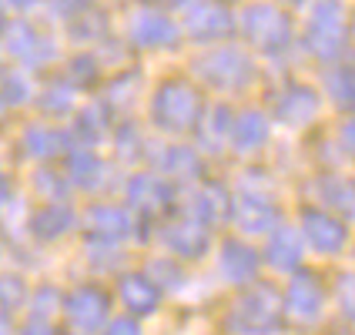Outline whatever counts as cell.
<instances>
[{
	"label": "cell",
	"mask_w": 355,
	"mask_h": 335,
	"mask_svg": "<svg viewBox=\"0 0 355 335\" xmlns=\"http://www.w3.org/2000/svg\"><path fill=\"white\" fill-rule=\"evenodd\" d=\"M338 141H342L345 155H352L355 158V121H345V124L338 128Z\"/></svg>",
	"instance_id": "40"
},
{
	"label": "cell",
	"mask_w": 355,
	"mask_h": 335,
	"mask_svg": "<svg viewBox=\"0 0 355 335\" xmlns=\"http://www.w3.org/2000/svg\"><path fill=\"white\" fill-rule=\"evenodd\" d=\"M74 148V138L60 121H34L20 131V155L31 158L34 164H54Z\"/></svg>",
	"instance_id": "10"
},
{
	"label": "cell",
	"mask_w": 355,
	"mask_h": 335,
	"mask_svg": "<svg viewBox=\"0 0 355 335\" xmlns=\"http://www.w3.org/2000/svg\"><path fill=\"white\" fill-rule=\"evenodd\" d=\"M111 148H114V155L124 161L148 158V155H151L148 141L141 138V131L131 124V121H118V124H114V131H111Z\"/></svg>",
	"instance_id": "33"
},
{
	"label": "cell",
	"mask_w": 355,
	"mask_h": 335,
	"mask_svg": "<svg viewBox=\"0 0 355 335\" xmlns=\"http://www.w3.org/2000/svg\"><path fill=\"white\" fill-rule=\"evenodd\" d=\"M114 111L104 104V101H87V104H80L78 111L71 114V124H67V131H71V138L74 144H84V148H98L104 141H111V131H114Z\"/></svg>",
	"instance_id": "18"
},
{
	"label": "cell",
	"mask_w": 355,
	"mask_h": 335,
	"mask_svg": "<svg viewBox=\"0 0 355 335\" xmlns=\"http://www.w3.org/2000/svg\"><path fill=\"white\" fill-rule=\"evenodd\" d=\"M7 114H10V108H7V104H3V98H0V124H3V118H7Z\"/></svg>",
	"instance_id": "46"
},
{
	"label": "cell",
	"mask_w": 355,
	"mask_h": 335,
	"mask_svg": "<svg viewBox=\"0 0 355 335\" xmlns=\"http://www.w3.org/2000/svg\"><path fill=\"white\" fill-rule=\"evenodd\" d=\"M268 135H272L268 114H265V111H255V108H248V111H238L235 121H232L228 144L235 148L238 155H255V151H261V148L268 144Z\"/></svg>",
	"instance_id": "23"
},
{
	"label": "cell",
	"mask_w": 355,
	"mask_h": 335,
	"mask_svg": "<svg viewBox=\"0 0 355 335\" xmlns=\"http://www.w3.org/2000/svg\"><path fill=\"white\" fill-rule=\"evenodd\" d=\"M60 302H64V298L58 295V289L44 285V289H37V292H31V298H27V309H31L34 322H47V318L60 309Z\"/></svg>",
	"instance_id": "35"
},
{
	"label": "cell",
	"mask_w": 355,
	"mask_h": 335,
	"mask_svg": "<svg viewBox=\"0 0 355 335\" xmlns=\"http://www.w3.org/2000/svg\"><path fill=\"white\" fill-rule=\"evenodd\" d=\"M232 221L241 235L268 238L278 228V208L275 201H268L265 191H241V198L232 201Z\"/></svg>",
	"instance_id": "17"
},
{
	"label": "cell",
	"mask_w": 355,
	"mask_h": 335,
	"mask_svg": "<svg viewBox=\"0 0 355 335\" xmlns=\"http://www.w3.org/2000/svg\"><path fill=\"white\" fill-rule=\"evenodd\" d=\"M275 3H282V7H302L305 0H275Z\"/></svg>",
	"instance_id": "44"
},
{
	"label": "cell",
	"mask_w": 355,
	"mask_h": 335,
	"mask_svg": "<svg viewBox=\"0 0 355 335\" xmlns=\"http://www.w3.org/2000/svg\"><path fill=\"white\" fill-rule=\"evenodd\" d=\"M232 121H235V114L225 104L205 108V114H201V121H198V128H195L198 144L205 151H221L228 144V135H232Z\"/></svg>",
	"instance_id": "28"
},
{
	"label": "cell",
	"mask_w": 355,
	"mask_h": 335,
	"mask_svg": "<svg viewBox=\"0 0 355 335\" xmlns=\"http://www.w3.org/2000/svg\"><path fill=\"white\" fill-rule=\"evenodd\" d=\"M0 98H3V104H7L10 111L34 104V98H37V74L10 67V71L3 74V80H0Z\"/></svg>",
	"instance_id": "31"
},
{
	"label": "cell",
	"mask_w": 355,
	"mask_h": 335,
	"mask_svg": "<svg viewBox=\"0 0 355 335\" xmlns=\"http://www.w3.org/2000/svg\"><path fill=\"white\" fill-rule=\"evenodd\" d=\"M302 252H305L302 235L295 228H285V225H278L275 232L268 235V241H265V261L272 268H278V272H298Z\"/></svg>",
	"instance_id": "25"
},
{
	"label": "cell",
	"mask_w": 355,
	"mask_h": 335,
	"mask_svg": "<svg viewBox=\"0 0 355 335\" xmlns=\"http://www.w3.org/2000/svg\"><path fill=\"white\" fill-rule=\"evenodd\" d=\"M27 298H31V289H27L24 278L14 275V272H0V312H3V316L24 309Z\"/></svg>",
	"instance_id": "34"
},
{
	"label": "cell",
	"mask_w": 355,
	"mask_h": 335,
	"mask_svg": "<svg viewBox=\"0 0 355 335\" xmlns=\"http://www.w3.org/2000/svg\"><path fill=\"white\" fill-rule=\"evenodd\" d=\"M322 111V94L309 84H288L285 91H278L275 98V118L288 128H305L312 124Z\"/></svg>",
	"instance_id": "19"
},
{
	"label": "cell",
	"mask_w": 355,
	"mask_h": 335,
	"mask_svg": "<svg viewBox=\"0 0 355 335\" xmlns=\"http://www.w3.org/2000/svg\"><path fill=\"white\" fill-rule=\"evenodd\" d=\"M238 20V37L245 40L248 51H258L265 58H282L295 47V20L288 14V7H282L275 0H248L235 10Z\"/></svg>",
	"instance_id": "2"
},
{
	"label": "cell",
	"mask_w": 355,
	"mask_h": 335,
	"mask_svg": "<svg viewBox=\"0 0 355 335\" xmlns=\"http://www.w3.org/2000/svg\"><path fill=\"white\" fill-rule=\"evenodd\" d=\"M141 218L128 205H111V201H94L80 212V232L91 241H111L124 245L131 235H138Z\"/></svg>",
	"instance_id": "8"
},
{
	"label": "cell",
	"mask_w": 355,
	"mask_h": 335,
	"mask_svg": "<svg viewBox=\"0 0 355 335\" xmlns=\"http://www.w3.org/2000/svg\"><path fill=\"white\" fill-rule=\"evenodd\" d=\"M118 292H121V302L131 309V316L135 318L151 316V312L158 309V302H161V289L144 275V272H128V275L121 278Z\"/></svg>",
	"instance_id": "26"
},
{
	"label": "cell",
	"mask_w": 355,
	"mask_h": 335,
	"mask_svg": "<svg viewBox=\"0 0 355 335\" xmlns=\"http://www.w3.org/2000/svg\"><path fill=\"white\" fill-rule=\"evenodd\" d=\"M278 312H282V305H278V295L272 289H252L235 302L232 322L245 335H265L278 325Z\"/></svg>",
	"instance_id": "14"
},
{
	"label": "cell",
	"mask_w": 355,
	"mask_h": 335,
	"mask_svg": "<svg viewBox=\"0 0 355 335\" xmlns=\"http://www.w3.org/2000/svg\"><path fill=\"white\" fill-rule=\"evenodd\" d=\"M148 111L161 135H188L205 114V98L191 78H164L155 87Z\"/></svg>",
	"instance_id": "5"
},
{
	"label": "cell",
	"mask_w": 355,
	"mask_h": 335,
	"mask_svg": "<svg viewBox=\"0 0 355 335\" xmlns=\"http://www.w3.org/2000/svg\"><path fill=\"white\" fill-rule=\"evenodd\" d=\"M325 98L342 111H355V67L352 64H332L322 78Z\"/></svg>",
	"instance_id": "29"
},
{
	"label": "cell",
	"mask_w": 355,
	"mask_h": 335,
	"mask_svg": "<svg viewBox=\"0 0 355 335\" xmlns=\"http://www.w3.org/2000/svg\"><path fill=\"white\" fill-rule=\"evenodd\" d=\"M288 312L302 322H312V318L322 312V305H325V295H322V285H318L315 278L309 275V272H298L292 278V285H288Z\"/></svg>",
	"instance_id": "27"
},
{
	"label": "cell",
	"mask_w": 355,
	"mask_h": 335,
	"mask_svg": "<svg viewBox=\"0 0 355 335\" xmlns=\"http://www.w3.org/2000/svg\"><path fill=\"white\" fill-rule=\"evenodd\" d=\"M34 108H37L47 121H64V118L71 121V114L80 108V91L58 71L54 78H47L44 84H37Z\"/></svg>",
	"instance_id": "20"
},
{
	"label": "cell",
	"mask_w": 355,
	"mask_h": 335,
	"mask_svg": "<svg viewBox=\"0 0 355 335\" xmlns=\"http://www.w3.org/2000/svg\"><path fill=\"white\" fill-rule=\"evenodd\" d=\"M31 184L40 195V201H71V195H74L64 171L54 168V164H37L34 175H31Z\"/></svg>",
	"instance_id": "32"
},
{
	"label": "cell",
	"mask_w": 355,
	"mask_h": 335,
	"mask_svg": "<svg viewBox=\"0 0 355 335\" xmlns=\"http://www.w3.org/2000/svg\"><path fill=\"white\" fill-rule=\"evenodd\" d=\"M24 228L34 241L51 245V241L67 238L71 232H80V212L71 201H40V208H34L24 218Z\"/></svg>",
	"instance_id": "11"
},
{
	"label": "cell",
	"mask_w": 355,
	"mask_h": 335,
	"mask_svg": "<svg viewBox=\"0 0 355 335\" xmlns=\"http://www.w3.org/2000/svg\"><path fill=\"white\" fill-rule=\"evenodd\" d=\"M318 205L329 208L332 215L355 218V184L345 178H318Z\"/></svg>",
	"instance_id": "30"
},
{
	"label": "cell",
	"mask_w": 355,
	"mask_h": 335,
	"mask_svg": "<svg viewBox=\"0 0 355 335\" xmlns=\"http://www.w3.org/2000/svg\"><path fill=\"white\" fill-rule=\"evenodd\" d=\"M298 14H302V27L295 31V44H302V51H309L315 60L325 64L342 58L349 44V20L342 0H305Z\"/></svg>",
	"instance_id": "4"
},
{
	"label": "cell",
	"mask_w": 355,
	"mask_h": 335,
	"mask_svg": "<svg viewBox=\"0 0 355 335\" xmlns=\"http://www.w3.org/2000/svg\"><path fill=\"white\" fill-rule=\"evenodd\" d=\"M60 171L67 178V184H71V191H98L104 188V181H107V161L101 158L98 148H84V144H74L64 158H60Z\"/></svg>",
	"instance_id": "15"
},
{
	"label": "cell",
	"mask_w": 355,
	"mask_h": 335,
	"mask_svg": "<svg viewBox=\"0 0 355 335\" xmlns=\"http://www.w3.org/2000/svg\"><path fill=\"white\" fill-rule=\"evenodd\" d=\"M0 335H10V325H7V316L0 312Z\"/></svg>",
	"instance_id": "43"
},
{
	"label": "cell",
	"mask_w": 355,
	"mask_h": 335,
	"mask_svg": "<svg viewBox=\"0 0 355 335\" xmlns=\"http://www.w3.org/2000/svg\"><path fill=\"white\" fill-rule=\"evenodd\" d=\"M7 71H10V64H7V58L0 54V80H3V74H7Z\"/></svg>",
	"instance_id": "45"
},
{
	"label": "cell",
	"mask_w": 355,
	"mask_h": 335,
	"mask_svg": "<svg viewBox=\"0 0 355 335\" xmlns=\"http://www.w3.org/2000/svg\"><path fill=\"white\" fill-rule=\"evenodd\" d=\"M258 268H261V255L245 241V238H228L218 248V272L235 282V285H248L255 282Z\"/></svg>",
	"instance_id": "21"
},
{
	"label": "cell",
	"mask_w": 355,
	"mask_h": 335,
	"mask_svg": "<svg viewBox=\"0 0 355 335\" xmlns=\"http://www.w3.org/2000/svg\"><path fill=\"white\" fill-rule=\"evenodd\" d=\"M104 335H141V322L135 316L111 318V322L104 325Z\"/></svg>",
	"instance_id": "38"
},
{
	"label": "cell",
	"mask_w": 355,
	"mask_h": 335,
	"mask_svg": "<svg viewBox=\"0 0 355 335\" xmlns=\"http://www.w3.org/2000/svg\"><path fill=\"white\" fill-rule=\"evenodd\" d=\"M0 54L10 67L44 74L64 60V37L60 31L40 14H14L0 34Z\"/></svg>",
	"instance_id": "1"
},
{
	"label": "cell",
	"mask_w": 355,
	"mask_h": 335,
	"mask_svg": "<svg viewBox=\"0 0 355 335\" xmlns=\"http://www.w3.org/2000/svg\"><path fill=\"white\" fill-rule=\"evenodd\" d=\"M121 40L128 44V51H144V54H155V51H175L181 44V24L178 14L168 3L158 0H135L124 7V14L118 20Z\"/></svg>",
	"instance_id": "3"
},
{
	"label": "cell",
	"mask_w": 355,
	"mask_h": 335,
	"mask_svg": "<svg viewBox=\"0 0 355 335\" xmlns=\"http://www.w3.org/2000/svg\"><path fill=\"white\" fill-rule=\"evenodd\" d=\"M158 241L178 261H198L211 248V228H205L191 215L168 218L164 225H158Z\"/></svg>",
	"instance_id": "12"
},
{
	"label": "cell",
	"mask_w": 355,
	"mask_h": 335,
	"mask_svg": "<svg viewBox=\"0 0 355 335\" xmlns=\"http://www.w3.org/2000/svg\"><path fill=\"white\" fill-rule=\"evenodd\" d=\"M181 24V37L198 47H215L235 37L238 20L235 10L221 0H178L171 7Z\"/></svg>",
	"instance_id": "6"
},
{
	"label": "cell",
	"mask_w": 355,
	"mask_h": 335,
	"mask_svg": "<svg viewBox=\"0 0 355 335\" xmlns=\"http://www.w3.org/2000/svg\"><path fill=\"white\" fill-rule=\"evenodd\" d=\"M60 309H64V316L71 318V325H74V329L91 332V329H101V325L107 322L111 298H107V292L98 289V285H78L74 292H67V295H64Z\"/></svg>",
	"instance_id": "16"
},
{
	"label": "cell",
	"mask_w": 355,
	"mask_h": 335,
	"mask_svg": "<svg viewBox=\"0 0 355 335\" xmlns=\"http://www.w3.org/2000/svg\"><path fill=\"white\" fill-rule=\"evenodd\" d=\"M10 17H14V14H10V10H7L3 3H0V34H3V27L10 24Z\"/></svg>",
	"instance_id": "42"
},
{
	"label": "cell",
	"mask_w": 355,
	"mask_h": 335,
	"mask_svg": "<svg viewBox=\"0 0 355 335\" xmlns=\"http://www.w3.org/2000/svg\"><path fill=\"white\" fill-rule=\"evenodd\" d=\"M221 3H228V7H235V3H248V0H221Z\"/></svg>",
	"instance_id": "47"
},
{
	"label": "cell",
	"mask_w": 355,
	"mask_h": 335,
	"mask_svg": "<svg viewBox=\"0 0 355 335\" xmlns=\"http://www.w3.org/2000/svg\"><path fill=\"white\" fill-rule=\"evenodd\" d=\"M144 275L151 278L161 292H168L171 285H178V282L184 278V272H181V265H178V261H171V258H155V261H151V268H148Z\"/></svg>",
	"instance_id": "36"
},
{
	"label": "cell",
	"mask_w": 355,
	"mask_h": 335,
	"mask_svg": "<svg viewBox=\"0 0 355 335\" xmlns=\"http://www.w3.org/2000/svg\"><path fill=\"white\" fill-rule=\"evenodd\" d=\"M232 201L235 198L225 191V184H198L195 191H191V201H188V215L201 221L205 228H211V225H221V221H228L232 218Z\"/></svg>",
	"instance_id": "22"
},
{
	"label": "cell",
	"mask_w": 355,
	"mask_h": 335,
	"mask_svg": "<svg viewBox=\"0 0 355 335\" xmlns=\"http://www.w3.org/2000/svg\"><path fill=\"white\" fill-rule=\"evenodd\" d=\"M20 335H58V332H54L47 322H31V325H27V329H24Z\"/></svg>",
	"instance_id": "41"
},
{
	"label": "cell",
	"mask_w": 355,
	"mask_h": 335,
	"mask_svg": "<svg viewBox=\"0 0 355 335\" xmlns=\"http://www.w3.org/2000/svg\"><path fill=\"white\" fill-rule=\"evenodd\" d=\"M338 302H342V312L349 316V322H355V275H342V282H338Z\"/></svg>",
	"instance_id": "37"
},
{
	"label": "cell",
	"mask_w": 355,
	"mask_h": 335,
	"mask_svg": "<svg viewBox=\"0 0 355 335\" xmlns=\"http://www.w3.org/2000/svg\"><path fill=\"white\" fill-rule=\"evenodd\" d=\"M124 205L138 218L164 215L175 205V184L158 171H138L124 181Z\"/></svg>",
	"instance_id": "9"
},
{
	"label": "cell",
	"mask_w": 355,
	"mask_h": 335,
	"mask_svg": "<svg viewBox=\"0 0 355 335\" xmlns=\"http://www.w3.org/2000/svg\"><path fill=\"white\" fill-rule=\"evenodd\" d=\"M298 235L305 245H312L322 255H338L349 241V228L338 215H332L329 208H305L298 218Z\"/></svg>",
	"instance_id": "13"
},
{
	"label": "cell",
	"mask_w": 355,
	"mask_h": 335,
	"mask_svg": "<svg viewBox=\"0 0 355 335\" xmlns=\"http://www.w3.org/2000/svg\"><path fill=\"white\" fill-rule=\"evenodd\" d=\"M155 171L164 175L171 184L175 181H198L201 178V158H198L195 148H188V144H164L158 155H155Z\"/></svg>",
	"instance_id": "24"
},
{
	"label": "cell",
	"mask_w": 355,
	"mask_h": 335,
	"mask_svg": "<svg viewBox=\"0 0 355 335\" xmlns=\"http://www.w3.org/2000/svg\"><path fill=\"white\" fill-rule=\"evenodd\" d=\"M195 78L215 91H241L248 87L255 78V60L248 47H238V44H215V47H205L191 64Z\"/></svg>",
	"instance_id": "7"
},
{
	"label": "cell",
	"mask_w": 355,
	"mask_h": 335,
	"mask_svg": "<svg viewBox=\"0 0 355 335\" xmlns=\"http://www.w3.org/2000/svg\"><path fill=\"white\" fill-rule=\"evenodd\" d=\"M14 198H17V184H14L10 171L0 168V212H7V208L14 205Z\"/></svg>",
	"instance_id": "39"
}]
</instances>
